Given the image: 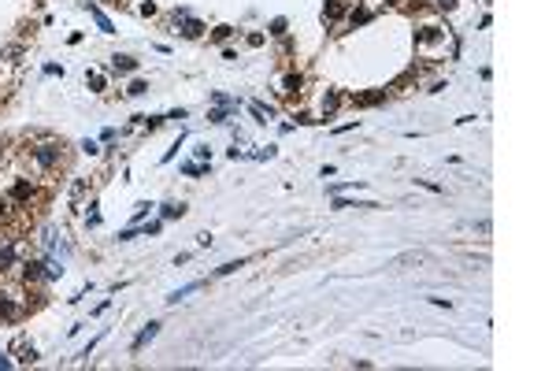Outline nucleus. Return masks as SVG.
<instances>
[{
  "instance_id": "4468645a",
  "label": "nucleus",
  "mask_w": 556,
  "mask_h": 371,
  "mask_svg": "<svg viewBox=\"0 0 556 371\" xmlns=\"http://www.w3.org/2000/svg\"><path fill=\"white\" fill-rule=\"evenodd\" d=\"M249 108H252V115H256V119H260V122H267V119H271V112H267V108H263V104H260V100H252V104H249Z\"/></svg>"
},
{
  "instance_id": "39448f33",
  "label": "nucleus",
  "mask_w": 556,
  "mask_h": 371,
  "mask_svg": "<svg viewBox=\"0 0 556 371\" xmlns=\"http://www.w3.org/2000/svg\"><path fill=\"white\" fill-rule=\"evenodd\" d=\"M19 316H23V308L15 304L8 293H0V319H19Z\"/></svg>"
},
{
  "instance_id": "aec40b11",
  "label": "nucleus",
  "mask_w": 556,
  "mask_h": 371,
  "mask_svg": "<svg viewBox=\"0 0 556 371\" xmlns=\"http://www.w3.org/2000/svg\"><path fill=\"white\" fill-rule=\"evenodd\" d=\"M145 89H149L145 82H134V86H130V89H126V93H130V97H141V93H145Z\"/></svg>"
},
{
  "instance_id": "9b49d317",
  "label": "nucleus",
  "mask_w": 556,
  "mask_h": 371,
  "mask_svg": "<svg viewBox=\"0 0 556 371\" xmlns=\"http://www.w3.org/2000/svg\"><path fill=\"white\" fill-rule=\"evenodd\" d=\"M282 93H300V74H285V82H282Z\"/></svg>"
},
{
  "instance_id": "6e6552de",
  "label": "nucleus",
  "mask_w": 556,
  "mask_h": 371,
  "mask_svg": "<svg viewBox=\"0 0 556 371\" xmlns=\"http://www.w3.org/2000/svg\"><path fill=\"white\" fill-rule=\"evenodd\" d=\"M11 264H15V245H11V241H4V245H0V275H4Z\"/></svg>"
},
{
  "instance_id": "0eeeda50",
  "label": "nucleus",
  "mask_w": 556,
  "mask_h": 371,
  "mask_svg": "<svg viewBox=\"0 0 556 371\" xmlns=\"http://www.w3.org/2000/svg\"><path fill=\"white\" fill-rule=\"evenodd\" d=\"M156 331H160V323H149V327H145V331H141V334L134 338V345H130V349L137 353L141 345H149V342H152V338H156Z\"/></svg>"
},
{
  "instance_id": "f03ea898",
  "label": "nucleus",
  "mask_w": 556,
  "mask_h": 371,
  "mask_svg": "<svg viewBox=\"0 0 556 371\" xmlns=\"http://www.w3.org/2000/svg\"><path fill=\"white\" fill-rule=\"evenodd\" d=\"M11 353H15V360H19V364H34V360H37V349L30 345L26 338H15V342H11Z\"/></svg>"
},
{
  "instance_id": "f3484780",
  "label": "nucleus",
  "mask_w": 556,
  "mask_h": 371,
  "mask_svg": "<svg viewBox=\"0 0 556 371\" xmlns=\"http://www.w3.org/2000/svg\"><path fill=\"white\" fill-rule=\"evenodd\" d=\"M82 193H86V182H74V186H71V204H78V200H82Z\"/></svg>"
},
{
  "instance_id": "412c9836",
  "label": "nucleus",
  "mask_w": 556,
  "mask_h": 371,
  "mask_svg": "<svg viewBox=\"0 0 556 371\" xmlns=\"http://www.w3.org/2000/svg\"><path fill=\"white\" fill-rule=\"evenodd\" d=\"M271 34H285V19H275L271 23Z\"/></svg>"
},
{
  "instance_id": "20e7f679",
  "label": "nucleus",
  "mask_w": 556,
  "mask_h": 371,
  "mask_svg": "<svg viewBox=\"0 0 556 371\" xmlns=\"http://www.w3.org/2000/svg\"><path fill=\"white\" fill-rule=\"evenodd\" d=\"M174 19H182V34H186V37H197L200 30H204L197 19H189V11H186V8H178V11H174Z\"/></svg>"
},
{
  "instance_id": "6ab92c4d",
  "label": "nucleus",
  "mask_w": 556,
  "mask_h": 371,
  "mask_svg": "<svg viewBox=\"0 0 556 371\" xmlns=\"http://www.w3.org/2000/svg\"><path fill=\"white\" fill-rule=\"evenodd\" d=\"M208 119H212V122H226V108H215V112H212Z\"/></svg>"
},
{
  "instance_id": "dca6fc26",
  "label": "nucleus",
  "mask_w": 556,
  "mask_h": 371,
  "mask_svg": "<svg viewBox=\"0 0 556 371\" xmlns=\"http://www.w3.org/2000/svg\"><path fill=\"white\" fill-rule=\"evenodd\" d=\"M86 82H89L93 89L100 93V89H104V74H97V71H89V74H86Z\"/></svg>"
},
{
  "instance_id": "2eb2a0df",
  "label": "nucleus",
  "mask_w": 556,
  "mask_h": 371,
  "mask_svg": "<svg viewBox=\"0 0 556 371\" xmlns=\"http://www.w3.org/2000/svg\"><path fill=\"white\" fill-rule=\"evenodd\" d=\"M186 212V204H163V219H178Z\"/></svg>"
},
{
  "instance_id": "f257e3e1",
  "label": "nucleus",
  "mask_w": 556,
  "mask_h": 371,
  "mask_svg": "<svg viewBox=\"0 0 556 371\" xmlns=\"http://www.w3.org/2000/svg\"><path fill=\"white\" fill-rule=\"evenodd\" d=\"M30 160H34L41 171H52V167L63 163V141H41L30 149Z\"/></svg>"
},
{
  "instance_id": "7ed1b4c3",
  "label": "nucleus",
  "mask_w": 556,
  "mask_h": 371,
  "mask_svg": "<svg viewBox=\"0 0 556 371\" xmlns=\"http://www.w3.org/2000/svg\"><path fill=\"white\" fill-rule=\"evenodd\" d=\"M23 282L26 286H37V282H45V264H23Z\"/></svg>"
},
{
  "instance_id": "4be33fe9",
  "label": "nucleus",
  "mask_w": 556,
  "mask_h": 371,
  "mask_svg": "<svg viewBox=\"0 0 556 371\" xmlns=\"http://www.w3.org/2000/svg\"><path fill=\"white\" fill-rule=\"evenodd\" d=\"M0 367H11V360L4 357V353H0Z\"/></svg>"
},
{
  "instance_id": "1a4fd4ad",
  "label": "nucleus",
  "mask_w": 556,
  "mask_h": 371,
  "mask_svg": "<svg viewBox=\"0 0 556 371\" xmlns=\"http://www.w3.org/2000/svg\"><path fill=\"white\" fill-rule=\"evenodd\" d=\"M111 67H115L119 74H130V71H137V59H130V56H115V59H111Z\"/></svg>"
},
{
  "instance_id": "f8f14e48",
  "label": "nucleus",
  "mask_w": 556,
  "mask_h": 371,
  "mask_svg": "<svg viewBox=\"0 0 556 371\" xmlns=\"http://www.w3.org/2000/svg\"><path fill=\"white\" fill-rule=\"evenodd\" d=\"M341 11H345V0H330V4H326V11H323V19H338Z\"/></svg>"
},
{
  "instance_id": "9d476101",
  "label": "nucleus",
  "mask_w": 556,
  "mask_h": 371,
  "mask_svg": "<svg viewBox=\"0 0 556 371\" xmlns=\"http://www.w3.org/2000/svg\"><path fill=\"white\" fill-rule=\"evenodd\" d=\"M89 15H93V23H97V26L104 30V34H115V26H111V19H108V15H104L100 8H89Z\"/></svg>"
},
{
  "instance_id": "ddd939ff",
  "label": "nucleus",
  "mask_w": 556,
  "mask_h": 371,
  "mask_svg": "<svg viewBox=\"0 0 556 371\" xmlns=\"http://www.w3.org/2000/svg\"><path fill=\"white\" fill-rule=\"evenodd\" d=\"M338 104H341V97H338V93H326V97H323V112H326V115H334V112H338Z\"/></svg>"
},
{
  "instance_id": "423d86ee",
  "label": "nucleus",
  "mask_w": 556,
  "mask_h": 371,
  "mask_svg": "<svg viewBox=\"0 0 556 371\" xmlns=\"http://www.w3.org/2000/svg\"><path fill=\"white\" fill-rule=\"evenodd\" d=\"M408 264H426V253H401V256H393V267H408Z\"/></svg>"
},
{
  "instance_id": "a211bd4d",
  "label": "nucleus",
  "mask_w": 556,
  "mask_h": 371,
  "mask_svg": "<svg viewBox=\"0 0 556 371\" xmlns=\"http://www.w3.org/2000/svg\"><path fill=\"white\" fill-rule=\"evenodd\" d=\"M182 171H186V175H204V163H186Z\"/></svg>"
}]
</instances>
